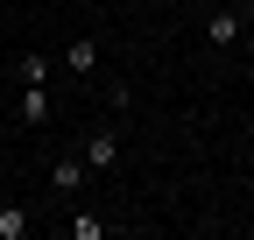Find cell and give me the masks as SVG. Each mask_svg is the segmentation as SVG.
<instances>
[{"instance_id": "cell-1", "label": "cell", "mask_w": 254, "mask_h": 240, "mask_svg": "<svg viewBox=\"0 0 254 240\" xmlns=\"http://www.w3.org/2000/svg\"><path fill=\"white\" fill-rule=\"evenodd\" d=\"M240 36H247V21L226 7V0H219V7H205V50H233Z\"/></svg>"}, {"instance_id": "cell-2", "label": "cell", "mask_w": 254, "mask_h": 240, "mask_svg": "<svg viewBox=\"0 0 254 240\" xmlns=\"http://www.w3.org/2000/svg\"><path fill=\"white\" fill-rule=\"evenodd\" d=\"M85 177H92L85 156H57V163H50V198H57V205H71V198L85 191Z\"/></svg>"}, {"instance_id": "cell-3", "label": "cell", "mask_w": 254, "mask_h": 240, "mask_svg": "<svg viewBox=\"0 0 254 240\" xmlns=\"http://www.w3.org/2000/svg\"><path fill=\"white\" fill-rule=\"evenodd\" d=\"M78 156H85V170H99V177H106V170H120V134H113V127H92Z\"/></svg>"}, {"instance_id": "cell-4", "label": "cell", "mask_w": 254, "mask_h": 240, "mask_svg": "<svg viewBox=\"0 0 254 240\" xmlns=\"http://www.w3.org/2000/svg\"><path fill=\"white\" fill-rule=\"evenodd\" d=\"M64 71H71V78H99V43L71 36V43H64Z\"/></svg>"}, {"instance_id": "cell-5", "label": "cell", "mask_w": 254, "mask_h": 240, "mask_svg": "<svg viewBox=\"0 0 254 240\" xmlns=\"http://www.w3.org/2000/svg\"><path fill=\"white\" fill-rule=\"evenodd\" d=\"M57 106H50V85H21V99H14V120L21 127H43Z\"/></svg>"}, {"instance_id": "cell-6", "label": "cell", "mask_w": 254, "mask_h": 240, "mask_svg": "<svg viewBox=\"0 0 254 240\" xmlns=\"http://www.w3.org/2000/svg\"><path fill=\"white\" fill-rule=\"evenodd\" d=\"M28 226H36V212L14 198H0V240H28Z\"/></svg>"}, {"instance_id": "cell-7", "label": "cell", "mask_w": 254, "mask_h": 240, "mask_svg": "<svg viewBox=\"0 0 254 240\" xmlns=\"http://www.w3.org/2000/svg\"><path fill=\"white\" fill-rule=\"evenodd\" d=\"M14 85H50V50H21L14 57Z\"/></svg>"}, {"instance_id": "cell-8", "label": "cell", "mask_w": 254, "mask_h": 240, "mask_svg": "<svg viewBox=\"0 0 254 240\" xmlns=\"http://www.w3.org/2000/svg\"><path fill=\"white\" fill-rule=\"evenodd\" d=\"M64 233H71V240H106V219H92V212H71V219H64Z\"/></svg>"}, {"instance_id": "cell-9", "label": "cell", "mask_w": 254, "mask_h": 240, "mask_svg": "<svg viewBox=\"0 0 254 240\" xmlns=\"http://www.w3.org/2000/svg\"><path fill=\"white\" fill-rule=\"evenodd\" d=\"M190 7H219V0H190Z\"/></svg>"}, {"instance_id": "cell-10", "label": "cell", "mask_w": 254, "mask_h": 240, "mask_svg": "<svg viewBox=\"0 0 254 240\" xmlns=\"http://www.w3.org/2000/svg\"><path fill=\"white\" fill-rule=\"evenodd\" d=\"M247 36H254V21H247Z\"/></svg>"}]
</instances>
